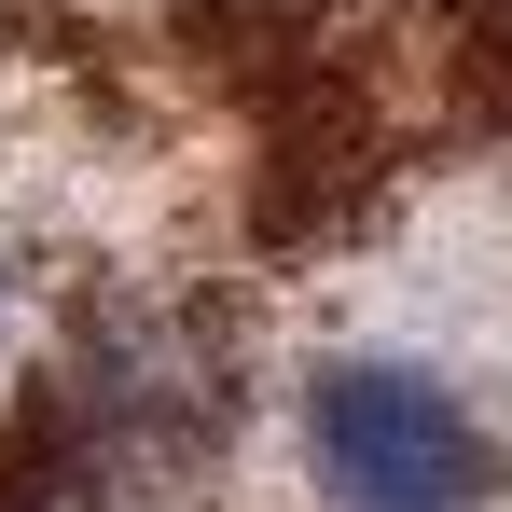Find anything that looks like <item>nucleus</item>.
Returning a JSON list of instances; mask_svg holds the SVG:
<instances>
[{
  "label": "nucleus",
  "mask_w": 512,
  "mask_h": 512,
  "mask_svg": "<svg viewBox=\"0 0 512 512\" xmlns=\"http://www.w3.org/2000/svg\"><path fill=\"white\" fill-rule=\"evenodd\" d=\"M305 457H319L333 512H485V485H499L471 402L416 360H333L305 388Z\"/></svg>",
  "instance_id": "nucleus-1"
},
{
  "label": "nucleus",
  "mask_w": 512,
  "mask_h": 512,
  "mask_svg": "<svg viewBox=\"0 0 512 512\" xmlns=\"http://www.w3.org/2000/svg\"><path fill=\"white\" fill-rule=\"evenodd\" d=\"M0 305H14V277H0Z\"/></svg>",
  "instance_id": "nucleus-2"
}]
</instances>
